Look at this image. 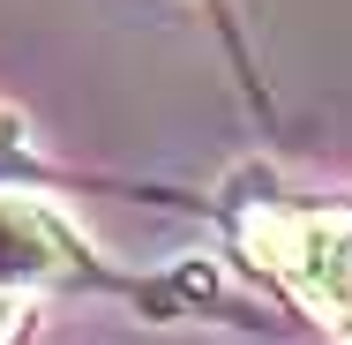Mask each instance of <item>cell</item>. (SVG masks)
<instances>
[{
	"instance_id": "cell-3",
	"label": "cell",
	"mask_w": 352,
	"mask_h": 345,
	"mask_svg": "<svg viewBox=\"0 0 352 345\" xmlns=\"http://www.w3.org/2000/svg\"><path fill=\"white\" fill-rule=\"evenodd\" d=\"M15 331H23V300H15V293H0V345L15 338Z\"/></svg>"
},
{
	"instance_id": "cell-1",
	"label": "cell",
	"mask_w": 352,
	"mask_h": 345,
	"mask_svg": "<svg viewBox=\"0 0 352 345\" xmlns=\"http://www.w3.org/2000/svg\"><path fill=\"white\" fill-rule=\"evenodd\" d=\"M248 248L352 338V203L322 210H255L248 218Z\"/></svg>"
},
{
	"instance_id": "cell-2",
	"label": "cell",
	"mask_w": 352,
	"mask_h": 345,
	"mask_svg": "<svg viewBox=\"0 0 352 345\" xmlns=\"http://www.w3.org/2000/svg\"><path fill=\"white\" fill-rule=\"evenodd\" d=\"M90 271L82 240L68 233V218L38 203V196H8L0 188V293H45V285H68Z\"/></svg>"
}]
</instances>
